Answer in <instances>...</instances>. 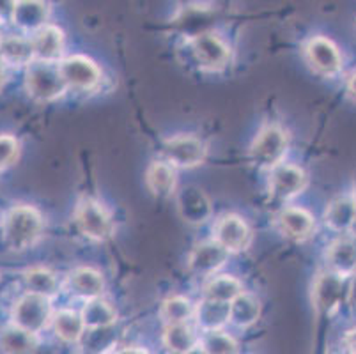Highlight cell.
Masks as SVG:
<instances>
[{
  "instance_id": "6da1fadb",
  "label": "cell",
  "mask_w": 356,
  "mask_h": 354,
  "mask_svg": "<svg viewBox=\"0 0 356 354\" xmlns=\"http://www.w3.org/2000/svg\"><path fill=\"white\" fill-rule=\"evenodd\" d=\"M43 230L40 211L32 206H16L6 216L4 239L16 252L27 250L38 243Z\"/></svg>"
},
{
  "instance_id": "7a4b0ae2",
  "label": "cell",
  "mask_w": 356,
  "mask_h": 354,
  "mask_svg": "<svg viewBox=\"0 0 356 354\" xmlns=\"http://www.w3.org/2000/svg\"><path fill=\"white\" fill-rule=\"evenodd\" d=\"M25 86L35 102L41 103L55 102L67 89L66 82L60 77L59 66H54V63H43V61H35L29 66Z\"/></svg>"
},
{
  "instance_id": "3957f363",
  "label": "cell",
  "mask_w": 356,
  "mask_h": 354,
  "mask_svg": "<svg viewBox=\"0 0 356 354\" xmlns=\"http://www.w3.org/2000/svg\"><path fill=\"white\" fill-rule=\"evenodd\" d=\"M51 319H54V310H51L50 298L34 292H29L20 298L13 308V324L32 331L35 335L51 324Z\"/></svg>"
},
{
  "instance_id": "277c9868",
  "label": "cell",
  "mask_w": 356,
  "mask_h": 354,
  "mask_svg": "<svg viewBox=\"0 0 356 354\" xmlns=\"http://www.w3.org/2000/svg\"><path fill=\"white\" fill-rule=\"evenodd\" d=\"M74 222L79 225L80 232L92 241H105L114 232V222L110 218L108 211L92 199L82 200L76 206Z\"/></svg>"
},
{
  "instance_id": "5b68a950",
  "label": "cell",
  "mask_w": 356,
  "mask_h": 354,
  "mask_svg": "<svg viewBox=\"0 0 356 354\" xmlns=\"http://www.w3.org/2000/svg\"><path fill=\"white\" fill-rule=\"evenodd\" d=\"M287 152V136L277 126H268L257 135L250 147V158L259 167L273 168L282 163Z\"/></svg>"
},
{
  "instance_id": "8992f818",
  "label": "cell",
  "mask_w": 356,
  "mask_h": 354,
  "mask_svg": "<svg viewBox=\"0 0 356 354\" xmlns=\"http://www.w3.org/2000/svg\"><path fill=\"white\" fill-rule=\"evenodd\" d=\"M59 71L66 86L76 90L95 89L102 80L99 67L83 55H73V57L64 58L59 64Z\"/></svg>"
},
{
  "instance_id": "52a82bcc",
  "label": "cell",
  "mask_w": 356,
  "mask_h": 354,
  "mask_svg": "<svg viewBox=\"0 0 356 354\" xmlns=\"http://www.w3.org/2000/svg\"><path fill=\"white\" fill-rule=\"evenodd\" d=\"M163 154L172 167L192 168L206 158V145L192 135L174 136L163 145Z\"/></svg>"
},
{
  "instance_id": "ba28073f",
  "label": "cell",
  "mask_w": 356,
  "mask_h": 354,
  "mask_svg": "<svg viewBox=\"0 0 356 354\" xmlns=\"http://www.w3.org/2000/svg\"><path fill=\"white\" fill-rule=\"evenodd\" d=\"M192 50L195 55L197 63L204 70H222L227 66L229 58H231V50L222 39L215 34H199L192 39Z\"/></svg>"
},
{
  "instance_id": "9c48e42d",
  "label": "cell",
  "mask_w": 356,
  "mask_h": 354,
  "mask_svg": "<svg viewBox=\"0 0 356 354\" xmlns=\"http://www.w3.org/2000/svg\"><path fill=\"white\" fill-rule=\"evenodd\" d=\"M307 186V175L300 167L280 163L271 168L270 191L277 199H293Z\"/></svg>"
},
{
  "instance_id": "30bf717a",
  "label": "cell",
  "mask_w": 356,
  "mask_h": 354,
  "mask_svg": "<svg viewBox=\"0 0 356 354\" xmlns=\"http://www.w3.org/2000/svg\"><path fill=\"white\" fill-rule=\"evenodd\" d=\"M252 232L245 220L236 214H225L218 220L215 227V241H218L223 248L231 252H241L250 245Z\"/></svg>"
},
{
  "instance_id": "8fae6325",
  "label": "cell",
  "mask_w": 356,
  "mask_h": 354,
  "mask_svg": "<svg viewBox=\"0 0 356 354\" xmlns=\"http://www.w3.org/2000/svg\"><path fill=\"white\" fill-rule=\"evenodd\" d=\"M342 291H344V277L333 271L323 273L314 282V307L321 314H332L341 305Z\"/></svg>"
},
{
  "instance_id": "7c38bea8",
  "label": "cell",
  "mask_w": 356,
  "mask_h": 354,
  "mask_svg": "<svg viewBox=\"0 0 356 354\" xmlns=\"http://www.w3.org/2000/svg\"><path fill=\"white\" fill-rule=\"evenodd\" d=\"M229 257V252L218 241H206L197 245L192 250L188 259V266L195 275L211 277L218 271Z\"/></svg>"
},
{
  "instance_id": "4fadbf2b",
  "label": "cell",
  "mask_w": 356,
  "mask_h": 354,
  "mask_svg": "<svg viewBox=\"0 0 356 354\" xmlns=\"http://www.w3.org/2000/svg\"><path fill=\"white\" fill-rule=\"evenodd\" d=\"M307 58L317 73L332 77L342 67V57L335 45L326 38H314L307 45Z\"/></svg>"
},
{
  "instance_id": "5bb4252c",
  "label": "cell",
  "mask_w": 356,
  "mask_h": 354,
  "mask_svg": "<svg viewBox=\"0 0 356 354\" xmlns=\"http://www.w3.org/2000/svg\"><path fill=\"white\" fill-rule=\"evenodd\" d=\"M32 47H34V55L38 61H43V63L59 61L64 50L63 31L54 25H44L43 29L35 32Z\"/></svg>"
},
{
  "instance_id": "9a60e30c",
  "label": "cell",
  "mask_w": 356,
  "mask_h": 354,
  "mask_svg": "<svg viewBox=\"0 0 356 354\" xmlns=\"http://www.w3.org/2000/svg\"><path fill=\"white\" fill-rule=\"evenodd\" d=\"M195 319L197 326L200 331H213L223 330L225 324L231 323V303H220V301L206 300L204 298L195 307Z\"/></svg>"
},
{
  "instance_id": "2e32d148",
  "label": "cell",
  "mask_w": 356,
  "mask_h": 354,
  "mask_svg": "<svg viewBox=\"0 0 356 354\" xmlns=\"http://www.w3.org/2000/svg\"><path fill=\"white\" fill-rule=\"evenodd\" d=\"M40 340L38 335L24 328L8 326L0 331V351L2 354H38Z\"/></svg>"
},
{
  "instance_id": "e0dca14e",
  "label": "cell",
  "mask_w": 356,
  "mask_h": 354,
  "mask_svg": "<svg viewBox=\"0 0 356 354\" xmlns=\"http://www.w3.org/2000/svg\"><path fill=\"white\" fill-rule=\"evenodd\" d=\"M328 262L333 273L341 275V277H348L356 271V238H346L337 239L332 243L328 248Z\"/></svg>"
},
{
  "instance_id": "ac0fdd59",
  "label": "cell",
  "mask_w": 356,
  "mask_h": 354,
  "mask_svg": "<svg viewBox=\"0 0 356 354\" xmlns=\"http://www.w3.org/2000/svg\"><path fill=\"white\" fill-rule=\"evenodd\" d=\"M145 183L149 191L158 199H167L176 190V170L168 161H154L149 165L145 174Z\"/></svg>"
},
{
  "instance_id": "d6986e66",
  "label": "cell",
  "mask_w": 356,
  "mask_h": 354,
  "mask_svg": "<svg viewBox=\"0 0 356 354\" xmlns=\"http://www.w3.org/2000/svg\"><path fill=\"white\" fill-rule=\"evenodd\" d=\"M280 229L287 238L294 241H303L314 232V218L309 211L302 207H287L280 213Z\"/></svg>"
},
{
  "instance_id": "ffe728a7",
  "label": "cell",
  "mask_w": 356,
  "mask_h": 354,
  "mask_svg": "<svg viewBox=\"0 0 356 354\" xmlns=\"http://www.w3.org/2000/svg\"><path fill=\"white\" fill-rule=\"evenodd\" d=\"M165 349L172 354H184L200 342V337L195 328L188 323L167 324L161 335Z\"/></svg>"
},
{
  "instance_id": "44dd1931",
  "label": "cell",
  "mask_w": 356,
  "mask_h": 354,
  "mask_svg": "<svg viewBox=\"0 0 356 354\" xmlns=\"http://www.w3.org/2000/svg\"><path fill=\"white\" fill-rule=\"evenodd\" d=\"M67 284L73 294L83 298V300H95L102 296L105 282L103 277L92 268H79L74 269L67 278Z\"/></svg>"
},
{
  "instance_id": "7402d4cb",
  "label": "cell",
  "mask_w": 356,
  "mask_h": 354,
  "mask_svg": "<svg viewBox=\"0 0 356 354\" xmlns=\"http://www.w3.org/2000/svg\"><path fill=\"white\" fill-rule=\"evenodd\" d=\"M51 328H54L57 339L66 344H79L86 333V324H83L80 312L64 308L54 314L51 319Z\"/></svg>"
},
{
  "instance_id": "603a6c76",
  "label": "cell",
  "mask_w": 356,
  "mask_h": 354,
  "mask_svg": "<svg viewBox=\"0 0 356 354\" xmlns=\"http://www.w3.org/2000/svg\"><path fill=\"white\" fill-rule=\"evenodd\" d=\"M34 58V47L31 39L11 35L0 41V63L9 66H31Z\"/></svg>"
},
{
  "instance_id": "cb8c5ba5",
  "label": "cell",
  "mask_w": 356,
  "mask_h": 354,
  "mask_svg": "<svg viewBox=\"0 0 356 354\" xmlns=\"http://www.w3.org/2000/svg\"><path fill=\"white\" fill-rule=\"evenodd\" d=\"M48 8L43 0H18L13 22L24 31H40L47 22Z\"/></svg>"
},
{
  "instance_id": "d4e9b609",
  "label": "cell",
  "mask_w": 356,
  "mask_h": 354,
  "mask_svg": "<svg viewBox=\"0 0 356 354\" xmlns=\"http://www.w3.org/2000/svg\"><path fill=\"white\" fill-rule=\"evenodd\" d=\"M80 316L86 324V330H105V328L114 326L118 323V312L102 298L87 300Z\"/></svg>"
},
{
  "instance_id": "484cf974",
  "label": "cell",
  "mask_w": 356,
  "mask_h": 354,
  "mask_svg": "<svg viewBox=\"0 0 356 354\" xmlns=\"http://www.w3.org/2000/svg\"><path fill=\"white\" fill-rule=\"evenodd\" d=\"M179 211L183 214L184 222L188 223H202L206 222V218L211 213V207H209V200L206 199V195L202 191L195 190V188H188L184 190L183 193H179Z\"/></svg>"
},
{
  "instance_id": "4316f807",
  "label": "cell",
  "mask_w": 356,
  "mask_h": 354,
  "mask_svg": "<svg viewBox=\"0 0 356 354\" xmlns=\"http://www.w3.org/2000/svg\"><path fill=\"white\" fill-rule=\"evenodd\" d=\"M261 317V303L254 294L243 291L231 303V323L234 326L247 330L252 328Z\"/></svg>"
},
{
  "instance_id": "83f0119b",
  "label": "cell",
  "mask_w": 356,
  "mask_h": 354,
  "mask_svg": "<svg viewBox=\"0 0 356 354\" xmlns=\"http://www.w3.org/2000/svg\"><path fill=\"white\" fill-rule=\"evenodd\" d=\"M356 214V199L353 197H339L328 206L325 214L326 225L337 232H346L353 227Z\"/></svg>"
},
{
  "instance_id": "f1b7e54d",
  "label": "cell",
  "mask_w": 356,
  "mask_h": 354,
  "mask_svg": "<svg viewBox=\"0 0 356 354\" xmlns=\"http://www.w3.org/2000/svg\"><path fill=\"white\" fill-rule=\"evenodd\" d=\"M243 292V285L234 277H213L204 287L206 300L220 301V303H232Z\"/></svg>"
},
{
  "instance_id": "f546056e",
  "label": "cell",
  "mask_w": 356,
  "mask_h": 354,
  "mask_svg": "<svg viewBox=\"0 0 356 354\" xmlns=\"http://www.w3.org/2000/svg\"><path fill=\"white\" fill-rule=\"evenodd\" d=\"M195 316V305L184 296H172L163 301L160 308L161 321L167 324H183L188 323Z\"/></svg>"
},
{
  "instance_id": "4dcf8cb0",
  "label": "cell",
  "mask_w": 356,
  "mask_h": 354,
  "mask_svg": "<svg viewBox=\"0 0 356 354\" xmlns=\"http://www.w3.org/2000/svg\"><path fill=\"white\" fill-rule=\"evenodd\" d=\"M29 292L51 298L59 289V282L54 273L47 268H32L24 275Z\"/></svg>"
},
{
  "instance_id": "1f68e13d",
  "label": "cell",
  "mask_w": 356,
  "mask_h": 354,
  "mask_svg": "<svg viewBox=\"0 0 356 354\" xmlns=\"http://www.w3.org/2000/svg\"><path fill=\"white\" fill-rule=\"evenodd\" d=\"M200 346L208 354H239L238 340L223 330L204 331Z\"/></svg>"
},
{
  "instance_id": "d6a6232c",
  "label": "cell",
  "mask_w": 356,
  "mask_h": 354,
  "mask_svg": "<svg viewBox=\"0 0 356 354\" xmlns=\"http://www.w3.org/2000/svg\"><path fill=\"white\" fill-rule=\"evenodd\" d=\"M18 158V142L11 135H0V170L8 168Z\"/></svg>"
},
{
  "instance_id": "836d02e7",
  "label": "cell",
  "mask_w": 356,
  "mask_h": 354,
  "mask_svg": "<svg viewBox=\"0 0 356 354\" xmlns=\"http://www.w3.org/2000/svg\"><path fill=\"white\" fill-rule=\"evenodd\" d=\"M16 4H18V0H0V22L2 24L13 19Z\"/></svg>"
},
{
  "instance_id": "e575fe53",
  "label": "cell",
  "mask_w": 356,
  "mask_h": 354,
  "mask_svg": "<svg viewBox=\"0 0 356 354\" xmlns=\"http://www.w3.org/2000/svg\"><path fill=\"white\" fill-rule=\"evenodd\" d=\"M115 354H151L145 347H138V346H128L119 349Z\"/></svg>"
},
{
  "instance_id": "d590c367",
  "label": "cell",
  "mask_w": 356,
  "mask_h": 354,
  "mask_svg": "<svg viewBox=\"0 0 356 354\" xmlns=\"http://www.w3.org/2000/svg\"><path fill=\"white\" fill-rule=\"evenodd\" d=\"M344 342H346V347H348L353 354H356V328L349 331L348 335H346Z\"/></svg>"
},
{
  "instance_id": "8d00e7d4",
  "label": "cell",
  "mask_w": 356,
  "mask_h": 354,
  "mask_svg": "<svg viewBox=\"0 0 356 354\" xmlns=\"http://www.w3.org/2000/svg\"><path fill=\"white\" fill-rule=\"evenodd\" d=\"M348 92H349V96L353 97V99H356V73L353 74L351 78H349V82H348Z\"/></svg>"
},
{
  "instance_id": "74e56055",
  "label": "cell",
  "mask_w": 356,
  "mask_h": 354,
  "mask_svg": "<svg viewBox=\"0 0 356 354\" xmlns=\"http://www.w3.org/2000/svg\"><path fill=\"white\" fill-rule=\"evenodd\" d=\"M184 354H208V353L204 351V347L200 346V342H199L195 347H192V349L186 351V353H184Z\"/></svg>"
},
{
  "instance_id": "f35d334b",
  "label": "cell",
  "mask_w": 356,
  "mask_h": 354,
  "mask_svg": "<svg viewBox=\"0 0 356 354\" xmlns=\"http://www.w3.org/2000/svg\"><path fill=\"white\" fill-rule=\"evenodd\" d=\"M349 300L356 305V277H355V280H353L351 291H349Z\"/></svg>"
},
{
  "instance_id": "ab89813d",
  "label": "cell",
  "mask_w": 356,
  "mask_h": 354,
  "mask_svg": "<svg viewBox=\"0 0 356 354\" xmlns=\"http://www.w3.org/2000/svg\"><path fill=\"white\" fill-rule=\"evenodd\" d=\"M2 83H4V67L0 64V87H2Z\"/></svg>"
},
{
  "instance_id": "60d3db41",
  "label": "cell",
  "mask_w": 356,
  "mask_h": 354,
  "mask_svg": "<svg viewBox=\"0 0 356 354\" xmlns=\"http://www.w3.org/2000/svg\"><path fill=\"white\" fill-rule=\"evenodd\" d=\"M351 229H353V232H355V238H356V214H355V222H353Z\"/></svg>"
},
{
  "instance_id": "b9f144b4",
  "label": "cell",
  "mask_w": 356,
  "mask_h": 354,
  "mask_svg": "<svg viewBox=\"0 0 356 354\" xmlns=\"http://www.w3.org/2000/svg\"><path fill=\"white\" fill-rule=\"evenodd\" d=\"M0 41H2V39H0Z\"/></svg>"
}]
</instances>
